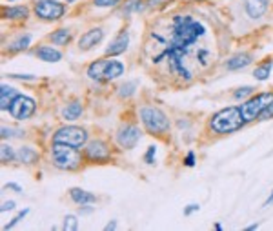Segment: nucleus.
<instances>
[{"label": "nucleus", "instance_id": "obj_1", "mask_svg": "<svg viewBox=\"0 0 273 231\" xmlns=\"http://www.w3.org/2000/svg\"><path fill=\"white\" fill-rule=\"evenodd\" d=\"M206 31V26L191 15H177L173 18V26H171L170 42L161 55L153 57V64L162 62V58H166L171 73L190 82L193 79V73L186 67V57L190 53L191 45L197 44V40L202 38Z\"/></svg>", "mask_w": 273, "mask_h": 231}, {"label": "nucleus", "instance_id": "obj_2", "mask_svg": "<svg viewBox=\"0 0 273 231\" xmlns=\"http://www.w3.org/2000/svg\"><path fill=\"white\" fill-rule=\"evenodd\" d=\"M246 126V120L240 111V106H228L210 117L208 128L215 135H232Z\"/></svg>", "mask_w": 273, "mask_h": 231}, {"label": "nucleus", "instance_id": "obj_3", "mask_svg": "<svg viewBox=\"0 0 273 231\" xmlns=\"http://www.w3.org/2000/svg\"><path fill=\"white\" fill-rule=\"evenodd\" d=\"M139 120H141L144 131L151 136H164L171 129L170 117L153 104H144L139 107Z\"/></svg>", "mask_w": 273, "mask_h": 231}, {"label": "nucleus", "instance_id": "obj_4", "mask_svg": "<svg viewBox=\"0 0 273 231\" xmlns=\"http://www.w3.org/2000/svg\"><path fill=\"white\" fill-rule=\"evenodd\" d=\"M124 73H126L124 62L117 60L115 57H104V58H99V60H93L86 67L87 79L99 84L113 82V80L120 79Z\"/></svg>", "mask_w": 273, "mask_h": 231}, {"label": "nucleus", "instance_id": "obj_5", "mask_svg": "<svg viewBox=\"0 0 273 231\" xmlns=\"http://www.w3.org/2000/svg\"><path fill=\"white\" fill-rule=\"evenodd\" d=\"M86 162L84 153H80L79 148L60 144V142H51V164L60 171H79L82 164Z\"/></svg>", "mask_w": 273, "mask_h": 231}, {"label": "nucleus", "instance_id": "obj_6", "mask_svg": "<svg viewBox=\"0 0 273 231\" xmlns=\"http://www.w3.org/2000/svg\"><path fill=\"white\" fill-rule=\"evenodd\" d=\"M273 102V91H264V93H255L249 99L244 100V104H240V111L244 117L246 124L259 120L261 113Z\"/></svg>", "mask_w": 273, "mask_h": 231}, {"label": "nucleus", "instance_id": "obj_7", "mask_svg": "<svg viewBox=\"0 0 273 231\" xmlns=\"http://www.w3.org/2000/svg\"><path fill=\"white\" fill-rule=\"evenodd\" d=\"M89 141V135H87L86 128H80V126H60L58 129H55L53 136H51V142H60V144H67L73 146V148H84Z\"/></svg>", "mask_w": 273, "mask_h": 231}, {"label": "nucleus", "instance_id": "obj_8", "mask_svg": "<svg viewBox=\"0 0 273 231\" xmlns=\"http://www.w3.org/2000/svg\"><path fill=\"white\" fill-rule=\"evenodd\" d=\"M33 13L42 22H58L67 13V4L60 0H37Z\"/></svg>", "mask_w": 273, "mask_h": 231}, {"label": "nucleus", "instance_id": "obj_9", "mask_svg": "<svg viewBox=\"0 0 273 231\" xmlns=\"http://www.w3.org/2000/svg\"><path fill=\"white\" fill-rule=\"evenodd\" d=\"M84 158L89 164H108L113 160V149L104 138H93L84 146Z\"/></svg>", "mask_w": 273, "mask_h": 231}, {"label": "nucleus", "instance_id": "obj_10", "mask_svg": "<svg viewBox=\"0 0 273 231\" xmlns=\"http://www.w3.org/2000/svg\"><path fill=\"white\" fill-rule=\"evenodd\" d=\"M37 111V100L33 97L24 95V93H18L15 99H13L11 106H9L8 113L11 115V119L18 120V122H24L29 120Z\"/></svg>", "mask_w": 273, "mask_h": 231}, {"label": "nucleus", "instance_id": "obj_11", "mask_svg": "<svg viewBox=\"0 0 273 231\" xmlns=\"http://www.w3.org/2000/svg\"><path fill=\"white\" fill-rule=\"evenodd\" d=\"M141 138H142L141 128L136 124H131V122L120 124L115 133V144L119 146L120 149H126V151L136 148V144L141 142Z\"/></svg>", "mask_w": 273, "mask_h": 231}, {"label": "nucleus", "instance_id": "obj_12", "mask_svg": "<svg viewBox=\"0 0 273 231\" xmlns=\"http://www.w3.org/2000/svg\"><path fill=\"white\" fill-rule=\"evenodd\" d=\"M104 37H106V33L102 28H91L84 35H80L77 48H79V51H91L104 40Z\"/></svg>", "mask_w": 273, "mask_h": 231}, {"label": "nucleus", "instance_id": "obj_13", "mask_svg": "<svg viewBox=\"0 0 273 231\" xmlns=\"http://www.w3.org/2000/svg\"><path fill=\"white\" fill-rule=\"evenodd\" d=\"M128 48H129V31L128 29H120L119 33H117V37L104 50V55L106 57H119V55L126 53Z\"/></svg>", "mask_w": 273, "mask_h": 231}, {"label": "nucleus", "instance_id": "obj_14", "mask_svg": "<svg viewBox=\"0 0 273 231\" xmlns=\"http://www.w3.org/2000/svg\"><path fill=\"white\" fill-rule=\"evenodd\" d=\"M31 55L37 57L38 60H42V62H50V64L60 62V60H62V51H58L57 48L48 45V44L37 45V48L31 51Z\"/></svg>", "mask_w": 273, "mask_h": 231}, {"label": "nucleus", "instance_id": "obj_15", "mask_svg": "<svg viewBox=\"0 0 273 231\" xmlns=\"http://www.w3.org/2000/svg\"><path fill=\"white\" fill-rule=\"evenodd\" d=\"M271 0H244V11L252 20H259L268 13Z\"/></svg>", "mask_w": 273, "mask_h": 231}, {"label": "nucleus", "instance_id": "obj_16", "mask_svg": "<svg viewBox=\"0 0 273 231\" xmlns=\"http://www.w3.org/2000/svg\"><path fill=\"white\" fill-rule=\"evenodd\" d=\"M253 62V55L248 53V51H240V53H235L233 57H230L224 62V67L228 71H240V70H246L249 64Z\"/></svg>", "mask_w": 273, "mask_h": 231}, {"label": "nucleus", "instance_id": "obj_17", "mask_svg": "<svg viewBox=\"0 0 273 231\" xmlns=\"http://www.w3.org/2000/svg\"><path fill=\"white\" fill-rule=\"evenodd\" d=\"M31 42H33V35L28 33V31H24V33H18L17 37H15L11 42H9L8 48H6V51H8L9 55L22 53V51H28L29 50Z\"/></svg>", "mask_w": 273, "mask_h": 231}, {"label": "nucleus", "instance_id": "obj_18", "mask_svg": "<svg viewBox=\"0 0 273 231\" xmlns=\"http://www.w3.org/2000/svg\"><path fill=\"white\" fill-rule=\"evenodd\" d=\"M82 115H84L82 100H71V102H67L62 107V111H60V117L64 120H67V122H75V120H79Z\"/></svg>", "mask_w": 273, "mask_h": 231}, {"label": "nucleus", "instance_id": "obj_19", "mask_svg": "<svg viewBox=\"0 0 273 231\" xmlns=\"http://www.w3.org/2000/svg\"><path fill=\"white\" fill-rule=\"evenodd\" d=\"M70 198L73 200L77 206H86V204H95L99 200L95 193L91 191H86L82 188H71L70 190Z\"/></svg>", "mask_w": 273, "mask_h": 231}, {"label": "nucleus", "instance_id": "obj_20", "mask_svg": "<svg viewBox=\"0 0 273 231\" xmlns=\"http://www.w3.org/2000/svg\"><path fill=\"white\" fill-rule=\"evenodd\" d=\"M38 160H40L38 149L31 148V146H20V148L17 149V162H20V164L33 166V164H37Z\"/></svg>", "mask_w": 273, "mask_h": 231}, {"label": "nucleus", "instance_id": "obj_21", "mask_svg": "<svg viewBox=\"0 0 273 231\" xmlns=\"http://www.w3.org/2000/svg\"><path fill=\"white\" fill-rule=\"evenodd\" d=\"M2 17L8 18V20H17V22H24L31 17V11H29L28 6H9V8H4L2 11Z\"/></svg>", "mask_w": 273, "mask_h": 231}, {"label": "nucleus", "instance_id": "obj_22", "mask_svg": "<svg viewBox=\"0 0 273 231\" xmlns=\"http://www.w3.org/2000/svg\"><path fill=\"white\" fill-rule=\"evenodd\" d=\"M18 95V89L13 86H8V84H2L0 86V109L2 111H8L9 106H11L13 99Z\"/></svg>", "mask_w": 273, "mask_h": 231}, {"label": "nucleus", "instance_id": "obj_23", "mask_svg": "<svg viewBox=\"0 0 273 231\" xmlns=\"http://www.w3.org/2000/svg\"><path fill=\"white\" fill-rule=\"evenodd\" d=\"M71 38H73V33L67 28H58L55 29L53 33L48 35V40L53 45H67L71 42Z\"/></svg>", "mask_w": 273, "mask_h": 231}, {"label": "nucleus", "instance_id": "obj_24", "mask_svg": "<svg viewBox=\"0 0 273 231\" xmlns=\"http://www.w3.org/2000/svg\"><path fill=\"white\" fill-rule=\"evenodd\" d=\"M271 70H273V60L271 58H266L259 66H255V70H253V79L259 80V82H266V80H269V77H271Z\"/></svg>", "mask_w": 273, "mask_h": 231}, {"label": "nucleus", "instance_id": "obj_25", "mask_svg": "<svg viewBox=\"0 0 273 231\" xmlns=\"http://www.w3.org/2000/svg\"><path fill=\"white\" fill-rule=\"evenodd\" d=\"M148 8V2L146 0H126L120 13H122V17L129 18V15H135V13H141Z\"/></svg>", "mask_w": 273, "mask_h": 231}, {"label": "nucleus", "instance_id": "obj_26", "mask_svg": "<svg viewBox=\"0 0 273 231\" xmlns=\"http://www.w3.org/2000/svg\"><path fill=\"white\" fill-rule=\"evenodd\" d=\"M136 89H139V82H136V80H126L124 84H120L119 86L117 95H119L120 99H131V97L136 93Z\"/></svg>", "mask_w": 273, "mask_h": 231}, {"label": "nucleus", "instance_id": "obj_27", "mask_svg": "<svg viewBox=\"0 0 273 231\" xmlns=\"http://www.w3.org/2000/svg\"><path fill=\"white\" fill-rule=\"evenodd\" d=\"M17 160V151H15V148L9 144H6V142H2V146H0V162L2 164H11V162Z\"/></svg>", "mask_w": 273, "mask_h": 231}, {"label": "nucleus", "instance_id": "obj_28", "mask_svg": "<svg viewBox=\"0 0 273 231\" xmlns=\"http://www.w3.org/2000/svg\"><path fill=\"white\" fill-rule=\"evenodd\" d=\"M0 136H2V141H6V138H15V136H24V129H18V128H11V126H2V129H0Z\"/></svg>", "mask_w": 273, "mask_h": 231}, {"label": "nucleus", "instance_id": "obj_29", "mask_svg": "<svg viewBox=\"0 0 273 231\" xmlns=\"http://www.w3.org/2000/svg\"><path fill=\"white\" fill-rule=\"evenodd\" d=\"M62 229L64 231H77L79 229V217L73 215V213H67L66 217H64Z\"/></svg>", "mask_w": 273, "mask_h": 231}, {"label": "nucleus", "instance_id": "obj_30", "mask_svg": "<svg viewBox=\"0 0 273 231\" xmlns=\"http://www.w3.org/2000/svg\"><path fill=\"white\" fill-rule=\"evenodd\" d=\"M253 93H255V87L253 86H242V87H239V89L233 91V99L235 100H246V99H249Z\"/></svg>", "mask_w": 273, "mask_h": 231}, {"label": "nucleus", "instance_id": "obj_31", "mask_svg": "<svg viewBox=\"0 0 273 231\" xmlns=\"http://www.w3.org/2000/svg\"><path fill=\"white\" fill-rule=\"evenodd\" d=\"M124 2V0H91V4L95 6V8L100 9H109V8H117Z\"/></svg>", "mask_w": 273, "mask_h": 231}, {"label": "nucleus", "instance_id": "obj_32", "mask_svg": "<svg viewBox=\"0 0 273 231\" xmlns=\"http://www.w3.org/2000/svg\"><path fill=\"white\" fill-rule=\"evenodd\" d=\"M28 213H29V210H28V207H24V210H22V211H18V213L15 215V217H13V219L9 220V222L6 224L4 227H2V229H4V231H8V229H13V227H15V226H17L18 222H20V220H24V219H26V215H28Z\"/></svg>", "mask_w": 273, "mask_h": 231}, {"label": "nucleus", "instance_id": "obj_33", "mask_svg": "<svg viewBox=\"0 0 273 231\" xmlns=\"http://www.w3.org/2000/svg\"><path fill=\"white\" fill-rule=\"evenodd\" d=\"M155 157H157V146H148V149H146L144 157H142V160H144V164L151 166L155 164Z\"/></svg>", "mask_w": 273, "mask_h": 231}, {"label": "nucleus", "instance_id": "obj_34", "mask_svg": "<svg viewBox=\"0 0 273 231\" xmlns=\"http://www.w3.org/2000/svg\"><path fill=\"white\" fill-rule=\"evenodd\" d=\"M208 57H210V51L204 50V48H200V50L197 51V60H199L200 66H208Z\"/></svg>", "mask_w": 273, "mask_h": 231}, {"label": "nucleus", "instance_id": "obj_35", "mask_svg": "<svg viewBox=\"0 0 273 231\" xmlns=\"http://www.w3.org/2000/svg\"><path fill=\"white\" fill-rule=\"evenodd\" d=\"M9 79H17V80H28V82H31V80H37V75H20V73H8Z\"/></svg>", "mask_w": 273, "mask_h": 231}, {"label": "nucleus", "instance_id": "obj_36", "mask_svg": "<svg viewBox=\"0 0 273 231\" xmlns=\"http://www.w3.org/2000/svg\"><path fill=\"white\" fill-rule=\"evenodd\" d=\"M271 119H273V102L269 104L264 111L261 113V117H259V120H262V122H264V120H271Z\"/></svg>", "mask_w": 273, "mask_h": 231}, {"label": "nucleus", "instance_id": "obj_37", "mask_svg": "<svg viewBox=\"0 0 273 231\" xmlns=\"http://www.w3.org/2000/svg\"><path fill=\"white\" fill-rule=\"evenodd\" d=\"M182 162H184V166H186V168H193L195 162H197V157H195V153L190 151V153L186 155V157H184V160H182Z\"/></svg>", "mask_w": 273, "mask_h": 231}, {"label": "nucleus", "instance_id": "obj_38", "mask_svg": "<svg viewBox=\"0 0 273 231\" xmlns=\"http://www.w3.org/2000/svg\"><path fill=\"white\" fill-rule=\"evenodd\" d=\"M199 210H200L199 204H188V206L184 207V217H191V215L197 213Z\"/></svg>", "mask_w": 273, "mask_h": 231}, {"label": "nucleus", "instance_id": "obj_39", "mask_svg": "<svg viewBox=\"0 0 273 231\" xmlns=\"http://www.w3.org/2000/svg\"><path fill=\"white\" fill-rule=\"evenodd\" d=\"M4 190H9V191H13V193H24V190H22V186H18V184H15V182H8L4 186Z\"/></svg>", "mask_w": 273, "mask_h": 231}, {"label": "nucleus", "instance_id": "obj_40", "mask_svg": "<svg viewBox=\"0 0 273 231\" xmlns=\"http://www.w3.org/2000/svg\"><path fill=\"white\" fill-rule=\"evenodd\" d=\"M15 206H17V204H15V200H6V202H2L0 211H2V213H6V211H13V210H15Z\"/></svg>", "mask_w": 273, "mask_h": 231}, {"label": "nucleus", "instance_id": "obj_41", "mask_svg": "<svg viewBox=\"0 0 273 231\" xmlns=\"http://www.w3.org/2000/svg\"><path fill=\"white\" fill-rule=\"evenodd\" d=\"M79 207H80V211H79L80 215H89V213H93V210H95V207L89 206V204H86V206H79Z\"/></svg>", "mask_w": 273, "mask_h": 231}, {"label": "nucleus", "instance_id": "obj_42", "mask_svg": "<svg viewBox=\"0 0 273 231\" xmlns=\"http://www.w3.org/2000/svg\"><path fill=\"white\" fill-rule=\"evenodd\" d=\"M117 227H119L117 220H111V222H108V224H106V226H104V231H115Z\"/></svg>", "mask_w": 273, "mask_h": 231}, {"label": "nucleus", "instance_id": "obj_43", "mask_svg": "<svg viewBox=\"0 0 273 231\" xmlns=\"http://www.w3.org/2000/svg\"><path fill=\"white\" fill-rule=\"evenodd\" d=\"M273 204V190L269 191V195H268V198L264 200V204H262V207H269Z\"/></svg>", "mask_w": 273, "mask_h": 231}, {"label": "nucleus", "instance_id": "obj_44", "mask_svg": "<svg viewBox=\"0 0 273 231\" xmlns=\"http://www.w3.org/2000/svg\"><path fill=\"white\" fill-rule=\"evenodd\" d=\"M158 2H168V0H148V6H155Z\"/></svg>", "mask_w": 273, "mask_h": 231}, {"label": "nucleus", "instance_id": "obj_45", "mask_svg": "<svg viewBox=\"0 0 273 231\" xmlns=\"http://www.w3.org/2000/svg\"><path fill=\"white\" fill-rule=\"evenodd\" d=\"M255 229H259V224H252V226L246 227V231H255Z\"/></svg>", "mask_w": 273, "mask_h": 231}, {"label": "nucleus", "instance_id": "obj_46", "mask_svg": "<svg viewBox=\"0 0 273 231\" xmlns=\"http://www.w3.org/2000/svg\"><path fill=\"white\" fill-rule=\"evenodd\" d=\"M213 227H215L217 231H222V224H219V222H217V224H215V226H213Z\"/></svg>", "mask_w": 273, "mask_h": 231}, {"label": "nucleus", "instance_id": "obj_47", "mask_svg": "<svg viewBox=\"0 0 273 231\" xmlns=\"http://www.w3.org/2000/svg\"><path fill=\"white\" fill-rule=\"evenodd\" d=\"M75 2H77V0H66V4H75Z\"/></svg>", "mask_w": 273, "mask_h": 231}, {"label": "nucleus", "instance_id": "obj_48", "mask_svg": "<svg viewBox=\"0 0 273 231\" xmlns=\"http://www.w3.org/2000/svg\"><path fill=\"white\" fill-rule=\"evenodd\" d=\"M8 2H18V0H8Z\"/></svg>", "mask_w": 273, "mask_h": 231}]
</instances>
